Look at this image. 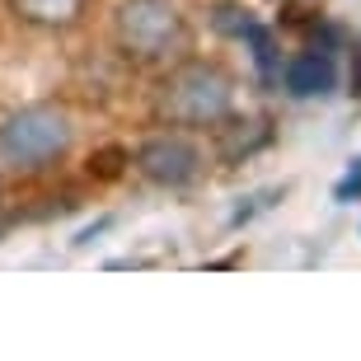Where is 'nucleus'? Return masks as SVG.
<instances>
[{
  "mask_svg": "<svg viewBox=\"0 0 361 361\" xmlns=\"http://www.w3.org/2000/svg\"><path fill=\"white\" fill-rule=\"evenodd\" d=\"M75 141V122L56 104H28L0 122V164L10 169H47Z\"/></svg>",
  "mask_w": 361,
  "mask_h": 361,
  "instance_id": "nucleus-1",
  "label": "nucleus"
},
{
  "mask_svg": "<svg viewBox=\"0 0 361 361\" xmlns=\"http://www.w3.org/2000/svg\"><path fill=\"white\" fill-rule=\"evenodd\" d=\"M235 85L216 61H188L160 85V118L174 127H212L230 113Z\"/></svg>",
  "mask_w": 361,
  "mask_h": 361,
  "instance_id": "nucleus-2",
  "label": "nucleus"
},
{
  "mask_svg": "<svg viewBox=\"0 0 361 361\" xmlns=\"http://www.w3.org/2000/svg\"><path fill=\"white\" fill-rule=\"evenodd\" d=\"M113 38L136 61H164L188 42V24L174 0H122L113 14Z\"/></svg>",
  "mask_w": 361,
  "mask_h": 361,
  "instance_id": "nucleus-3",
  "label": "nucleus"
},
{
  "mask_svg": "<svg viewBox=\"0 0 361 361\" xmlns=\"http://www.w3.org/2000/svg\"><path fill=\"white\" fill-rule=\"evenodd\" d=\"M136 169L160 188H183L202 174V150L188 136H155L136 150Z\"/></svg>",
  "mask_w": 361,
  "mask_h": 361,
  "instance_id": "nucleus-4",
  "label": "nucleus"
},
{
  "mask_svg": "<svg viewBox=\"0 0 361 361\" xmlns=\"http://www.w3.org/2000/svg\"><path fill=\"white\" fill-rule=\"evenodd\" d=\"M10 5L19 19H28L38 28H71L80 24L85 14V0H10Z\"/></svg>",
  "mask_w": 361,
  "mask_h": 361,
  "instance_id": "nucleus-5",
  "label": "nucleus"
},
{
  "mask_svg": "<svg viewBox=\"0 0 361 361\" xmlns=\"http://www.w3.org/2000/svg\"><path fill=\"white\" fill-rule=\"evenodd\" d=\"M286 85H291V94H324L329 85H334V66L324 61V56H295L291 66H286Z\"/></svg>",
  "mask_w": 361,
  "mask_h": 361,
  "instance_id": "nucleus-6",
  "label": "nucleus"
}]
</instances>
